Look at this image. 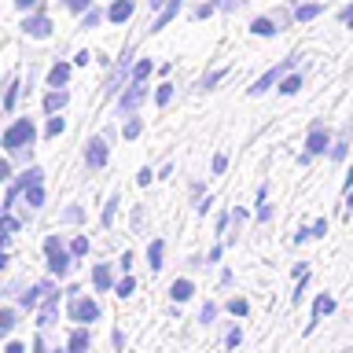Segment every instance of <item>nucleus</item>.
<instances>
[{"label": "nucleus", "mask_w": 353, "mask_h": 353, "mask_svg": "<svg viewBox=\"0 0 353 353\" xmlns=\"http://www.w3.org/2000/svg\"><path fill=\"white\" fill-rule=\"evenodd\" d=\"M63 129H66V121H63V118H52V121H48V129H44V132H48V137H59Z\"/></svg>", "instance_id": "473e14b6"}, {"label": "nucleus", "mask_w": 353, "mask_h": 353, "mask_svg": "<svg viewBox=\"0 0 353 353\" xmlns=\"http://www.w3.org/2000/svg\"><path fill=\"white\" fill-rule=\"evenodd\" d=\"M66 99H70L66 92H48V96H44V110H48V114H55V110L66 107Z\"/></svg>", "instance_id": "aec40b11"}, {"label": "nucleus", "mask_w": 353, "mask_h": 353, "mask_svg": "<svg viewBox=\"0 0 353 353\" xmlns=\"http://www.w3.org/2000/svg\"><path fill=\"white\" fill-rule=\"evenodd\" d=\"M151 70H154V63H151V59H140V63H137V70H132V81H148Z\"/></svg>", "instance_id": "5701e85b"}, {"label": "nucleus", "mask_w": 353, "mask_h": 353, "mask_svg": "<svg viewBox=\"0 0 353 353\" xmlns=\"http://www.w3.org/2000/svg\"><path fill=\"white\" fill-rule=\"evenodd\" d=\"M132 287H137V283H132V276H125V280L118 283V298H125V294H132Z\"/></svg>", "instance_id": "e433bc0d"}, {"label": "nucleus", "mask_w": 353, "mask_h": 353, "mask_svg": "<svg viewBox=\"0 0 353 353\" xmlns=\"http://www.w3.org/2000/svg\"><path fill=\"white\" fill-rule=\"evenodd\" d=\"M221 77H225V70H214V74H206L203 81H199V88H214V85L221 81Z\"/></svg>", "instance_id": "2f4dec72"}, {"label": "nucleus", "mask_w": 353, "mask_h": 353, "mask_svg": "<svg viewBox=\"0 0 353 353\" xmlns=\"http://www.w3.org/2000/svg\"><path fill=\"white\" fill-rule=\"evenodd\" d=\"M247 309H250L247 298H232V302H228V313L232 316H247Z\"/></svg>", "instance_id": "cd10ccee"}, {"label": "nucleus", "mask_w": 353, "mask_h": 353, "mask_svg": "<svg viewBox=\"0 0 353 353\" xmlns=\"http://www.w3.org/2000/svg\"><path fill=\"white\" fill-rule=\"evenodd\" d=\"M66 8H70V11H88V8H92V0H66Z\"/></svg>", "instance_id": "4c0bfd02"}, {"label": "nucleus", "mask_w": 353, "mask_h": 353, "mask_svg": "<svg viewBox=\"0 0 353 353\" xmlns=\"http://www.w3.org/2000/svg\"><path fill=\"white\" fill-rule=\"evenodd\" d=\"M4 353H22V346H19V342H8V350Z\"/></svg>", "instance_id": "8fccbe9b"}, {"label": "nucleus", "mask_w": 353, "mask_h": 353, "mask_svg": "<svg viewBox=\"0 0 353 353\" xmlns=\"http://www.w3.org/2000/svg\"><path fill=\"white\" fill-rule=\"evenodd\" d=\"M225 165H228V159H225V154H217V159H214V173H225Z\"/></svg>", "instance_id": "a18cd8bd"}, {"label": "nucleus", "mask_w": 353, "mask_h": 353, "mask_svg": "<svg viewBox=\"0 0 353 353\" xmlns=\"http://www.w3.org/2000/svg\"><path fill=\"white\" fill-rule=\"evenodd\" d=\"M55 309H59V294H48V298H44V309H41V327H48L52 324V320H55Z\"/></svg>", "instance_id": "2eb2a0df"}, {"label": "nucleus", "mask_w": 353, "mask_h": 353, "mask_svg": "<svg viewBox=\"0 0 353 353\" xmlns=\"http://www.w3.org/2000/svg\"><path fill=\"white\" fill-rule=\"evenodd\" d=\"M313 236H327V221H316V225H313Z\"/></svg>", "instance_id": "49530a36"}, {"label": "nucleus", "mask_w": 353, "mask_h": 353, "mask_svg": "<svg viewBox=\"0 0 353 353\" xmlns=\"http://www.w3.org/2000/svg\"><path fill=\"white\" fill-rule=\"evenodd\" d=\"M140 132H143V121H140V118H129V121H125V140H137Z\"/></svg>", "instance_id": "bb28decb"}, {"label": "nucleus", "mask_w": 353, "mask_h": 353, "mask_svg": "<svg viewBox=\"0 0 353 353\" xmlns=\"http://www.w3.org/2000/svg\"><path fill=\"white\" fill-rule=\"evenodd\" d=\"M217 4V11H236V8H243V0H214Z\"/></svg>", "instance_id": "c9c22d12"}, {"label": "nucleus", "mask_w": 353, "mask_h": 353, "mask_svg": "<svg viewBox=\"0 0 353 353\" xmlns=\"http://www.w3.org/2000/svg\"><path fill=\"white\" fill-rule=\"evenodd\" d=\"M92 283H96V291H107V287H110V265H96V269H92Z\"/></svg>", "instance_id": "6ab92c4d"}, {"label": "nucleus", "mask_w": 353, "mask_h": 353, "mask_svg": "<svg viewBox=\"0 0 353 353\" xmlns=\"http://www.w3.org/2000/svg\"><path fill=\"white\" fill-rule=\"evenodd\" d=\"M48 294H52V283H48V280H41V283H33L30 291L22 294V305H26V309H33V305H41Z\"/></svg>", "instance_id": "9b49d317"}, {"label": "nucleus", "mask_w": 353, "mask_h": 353, "mask_svg": "<svg viewBox=\"0 0 353 353\" xmlns=\"http://www.w3.org/2000/svg\"><path fill=\"white\" fill-rule=\"evenodd\" d=\"M291 66H294V59H283L280 66H272V70H269V74H261V77H258V81H254V85H250V96H261V92H265V88H272L276 81H283V77H287V70H291Z\"/></svg>", "instance_id": "20e7f679"}, {"label": "nucleus", "mask_w": 353, "mask_h": 353, "mask_svg": "<svg viewBox=\"0 0 353 353\" xmlns=\"http://www.w3.org/2000/svg\"><path fill=\"white\" fill-rule=\"evenodd\" d=\"M170 99H173V85H159V88H154V103H159V107H165Z\"/></svg>", "instance_id": "a878e982"}, {"label": "nucleus", "mask_w": 353, "mask_h": 353, "mask_svg": "<svg viewBox=\"0 0 353 353\" xmlns=\"http://www.w3.org/2000/svg\"><path fill=\"white\" fill-rule=\"evenodd\" d=\"M346 353H353V350H346Z\"/></svg>", "instance_id": "864d4df0"}, {"label": "nucleus", "mask_w": 353, "mask_h": 353, "mask_svg": "<svg viewBox=\"0 0 353 353\" xmlns=\"http://www.w3.org/2000/svg\"><path fill=\"white\" fill-rule=\"evenodd\" d=\"M0 232H4V243L11 239V236H15V232H19V221L15 217H11L8 214V210H4V225H0Z\"/></svg>", "instance_id": "393cba45"}, {"label": "nucleus", "mask_w": 353, "mask_h": 353, "mask_svg": "<svg viewBox=\"0 0 353 353\" xmlns=\"http://www.w3.org/2000/svg\"><path fill=\"white\" fill-rule=\"evenodd\" d=\"M346 210L353 214V188H350V195H346Z\"/></svg>", "instance_id": "3c124183"}, {"label": "nucleus", "mask_w": 353, "mask_h": 353, "mask_svg": "<svg viewBox=\"0 0 353 353\" xmlns=\"http://www.w3.org/2000/svg\"><path fill=\"white\" fill-rule=\"evenodd\" d=\"M96 316H99V305L92 302V298L70 291V320H77V324H92Z\"/></svg>", "instance_id": "7ed1b4c3"}, {"label": "nucleus", "mask_w": 353, "mask_h": 353, "mask_svg": "<svg viewBox=\"0 0 353 353\" xmlns=\"http://www.w3.org/2000/svg\"><path fill=\"white\" fill-rule=\"evenodd\" d=\"M114 206H118V195H110V203L103 206V225H110V221H114Z\"/></svg>", "instance_id": "72a5a7b5"}, {"label": "nucleus", "mask_w": 353, "mask_h": 353, "mask_svg": "<svg viewBox=\"0 0 353 353\" xmlns=\"http://www.w3.org/2000/svg\"><path fill=\"white\" fill-rule=\"evenodd\" d=\"M88 59H92L88 52H77V55H74V63H77V66H88Z\"/></svg>", "instance_id": "de8ad7c7"}, {"label": "nucleus", "mask_w": 353, "mask_h": 353, "mask_svg": "<svg viewBox=\"0 0 353 353\" xmlns=\"http://www.w3.org/2000/svg\"><path fill=\"white\" fill-rule=\"evenodd\" d=\"M339 19H342V26H353V4H350V8H342V11H339Z\"/></svg>", "instance_id": "ea45409f"}, {"label": "nucleus", "mask_w": 353, "mask_h": 353, "mask_svg": "<svg viewBox=\"0 0 353 353\" xmlns=\"http://www.w3.org/2000/svg\"><path fill=\"white\" fill-rule=\"evenodd\" d=\"M331 159H335V162L346 159V143H335V148H331Z\"/></svg>", "instance_id": "79ce46f5"}, {"label": "nucleus", "mask_w": 353, "mask_h": 353, "mask_svg": "<svg viewBox=\"0 0 353 353\" xmlns=\"http://www.w3.org/2000/svg\"><path fill=\"white\" fill-rule=\"evenodd\" d=\"M181 4H184V0H165V8L159 11V19L151 22V33H159V30L170 26V22L176 19V11H181Z\"/></svg>", "instance_id": "1a4fd4ad"}, {"label": "nucleus", "mask_w": 353, "mask_h": 353, "mask_svg": "<svg viewBox=\"0 0 353 353\" xmlns=\"http://www.w3.org/2000/svg\"><path fill=\"white\" fill-rule=\"evenodd\" d=\"M70 254H74V258H81V254H88V239H85V236H77V239L70 243Z\"/></svg>", "instance_id": "7c9ffc66"}, {"label": "nucleus", "mask_w": 353, "mask_h": 353, "mask_svg": "<svg viewBox=\"0 0 353 353\" xmlns=\"http://www.w3.org/2000/svg\"><path fill=\"white\" fill-rule=\"evenodd\" d=\"M22 195H26V206H44V188L22 181Z\"/></svg>", "instance_id": "4468645a"}, {"label": "nucleus", "mask_w": 353, "mask_h": 353, "mask_svg": "<svg viewBox=\"0 0 353 353\" xmlns=\"http://www.w3.org/2000/svg\"><path fill=\"white\" fill-rule=\"evenodd\" d=\"M15 99H19V81H11V85H8V92H4V110L15 107Z\"/></svg>", "instance_id": "c756f323"}, {"label": "nucleus", "mask_w": 353, "mask_h": 353, "mask_svg": "<svg viewBox=\"0 0 353 353\" xmlns=\"http://www.w3.org/2000/svg\"><path fill=\"white\" fill-rule=\"evenodd\" d=\"M239 342H243V331H239V327H232V331H228V350H236Z\"/></svg>", "instance_id": "58836bf2"}, {"label": "nucleus", "mask_w": 353, "mask_h": 353, "mask_svg": "<svg viewBox=\"0 0 353 353\" xmlns=\"http://www.w3.org/2000/svg\"><path fill=\"white\" fill-rule=\"evenodd\" d=\"M44 254H48V269H52L55 276H66V272H70V250L59 243V236H48V239H44Z\"/></svg>", "instance_id": "f03ea898"}, {"label": "nucleus", "mask_w": 353, "mask_h": 353, "mask_svg": "<svg viewBox=\"0 0 353 353\" xmlns=\"http://www.w3.org/2000/svg\"><path fill=\"white\" fill-rule=\"evenodd\" d=\"M143 96H148V88H143V81H132V85L125 88V96L118 99V110H125V114H129V110H137V103H140Z\"/></svg>", "instance_id": "6e6552de"}, {"label": "nucleus", "mask_w": 353, "mask_h": 353, "mask_svg": "<svg viewBox=\"0 0 353 353\" xmlns=\"http://www.w3.org/2000/svg\"><path fill=\"white\" fill-rule=\"evenodd\" d=\"M11 327H15V309H4V313H0V331L11 335Z\"/></svg>", "instance_id": "c85d7f7f"}, {"label": "nucleus", "mask_w": 353, "mask_h": 353, "mask_svg": "<svg viewBox=\"0 0 353 353\" xmlns=\"http://www.w3.org/2000/svg\"><path fill=\"white\" fill-rule=\"evenodd\" d=\"M250 33H254V37H272V33H276V22H272V19H254V22H250Z\"/></svg>", "instance_id": "a211bd4d"}, {"label": "nucleus", "mask_w": 353, "mask_h": 353, "mask_svg": "<svg viewBox=\"0 0 353 353\" xmlns=\"http://www.w3.org/2000/svg\"><path fill=\"white\" fill-rule=\"evenodd\" d=\"M88 350V331H74L70 335V346H66V353H85Z\"/></svg>", "instance_id": "412c9836"}, {"label": "nucleus", "mask_w": 353, "mask_h": 353, "mask_svg": "<svg viewBox=\"0 0 353 353\" xmlns=\"http://www.w3.org/2000/svg\"><path fill=\"white\" fill-rule=\"evenodd\" d=\"M33 137H37V129H33V121L30 118H19V121H11V125L4 129V148L8 151H22V148H30Z\"/></svg>", "instance_id": "f257e3e1"}, {"label": "nucleus", "mask_w": 353, "mask_h": 353, "mask_svg": "<svg viewBox=\"0 0 353 353\" xmlns=\"http://www.w3.org/2000/svg\"><path fill=\"white\" fill-rule=\"evenodd\" d=\"M22 30H26L30 37L44 41V37L52 33V19H48V15H26V22H22Z\"/></svg>", "instance_id": "0eeeda50"}, {"label": "nucleus", "mask_w": 353, "mask_h": 353, "mask_svg": "<svg viewBox=\"0 0 353 353\" xmlns=\"http://www.w3.org/2000/svg\"><path fill=\"white\" fill-rule=\"evenodd\" d=\"M316 15H320V4H302V8L294 11L298 22H309V19H316Z\"/></svg>", "instance_id": "b1692460"}, {"label": "nucleus", "mask_w": 353, "mask_h": 353, "mask_svg": "<svg viewBox=\"0 0 353 353\" xmlns=\"http://www.w3.org/2000/svg\"><path fill=\"white\" fill-rule=\"evenodd\" d=\"M305 239H313V228H298L294 232V243H305Z\"/></svg>", "instance_id": "37998d69"}, {"label": "nucleus", "mask_w": 353, "mask_h": 353, "mask_svg": "<svg viewBox=\"0 0 353 353\" xmlns=\"http://www.w3.org/2000/svg\"><path fill=\"white\" fill-rule=\"evenodd\" d=\"M33 353H44V339H33Z\"/></svg>", "instance_id": "09e8293b"}, {"label": "nucleus", "mask_w": 353, "mask_h": 353, "mask_svg": "<svg viewBox=\"0 0 353 353\" xmlns=\"http://www.w3.org/2000/svg\"><path fill=\"white\" fill-rule=\"evenodd\" d=\"M148 4H151V8H159V11H162V8H165V0H148Z\"/></svg>", "instance_id": "603ef678"}, {"label": "nucleus", "mask_w": 353, "mask_h": 353, "mask_svg": "<svg viewBox=\"0 0 353 353\" xmlns=\"http://www.w3.org/2000/svg\"><path fill=\"white\" fill-rule=\"evenodd\" d=\"M214 316H217V309H214V305H203V313H199V320H203V324H210Z\"/></svg>", "instance_id": "a19ab883"}, {"label": "nucleus", "mask_w": 353, "mask_h": 353, "mask_svg": "<svg viewBox=\"0 0 353 353\" xmlns=\"http://www.w3.org/2000/svg\"><path fill=\"white\" fill-rule=\"evenodd\" d=\"M324 148H327V132L320 129V125H313V129H309V140H305V154H302V162H309L313 154H324Z\"/></svg>", "instance_id": "39448f33"}, {"label": "nucleus", "mask_w": 353, "mask_h": 353, "mask_svg": "<svg viewBox=\"0 0 353 353\" xmlns=\"http://www.w3.org/2000/svg\"><path fill=\"white\" fill-rule=\"evenodd\" d=\"M298 88H302V77H298V74H287L283 81H280V92H283V96H294Z\"/></svg>", "instance_id": "4be33fe9"}, {"label": "nucleus", "mask_w": 353, "mask_h": 353, "mask_svg": "<svg viewBox=\"0 0 353 353\" xmlns=\"http://www.w3.org/2000/svg\"><path fill=\"white\" fill-rule=\"evenodd\" d=\"M170 294H173V302H188V298L195 294V287H192V280H173Z\"/></svg>", "instance_id": "dca6fc26"}, {"label": "nucleus", "mask_w": 353, "mask_h": 353, "mask_svg": "<svg viewBox=\"0 0 353 353\" xmlns=\"http://www.w3.org/2000/svg\"><path fill=\"white\" fill-rule=\"evenodd\" d=\"M132 11H137V0H114V4L107 8V19L110 22H129Z\"/></svg>", "instance_id": "9d476101"}, {"label": "nucleus", "mask_w": 353, "mask_h": 353, "mask_svg": "<svg viewBox=\"0 0 353 353\" xmlns=\"http://www.w3.org/2000/svg\"><path fill=\"white\" fill-rule=\"evenodd\" d=\"M99 19H103V15H99V11H92V8H88V15H85V22H81V30H92V26H96Z\"/></svg>", "instance_id": "f704fd0d"}, {"label": "nucleus", "mask_w": 353, "mask_h": 353, "mask_svg": "<svg viewBox=\"0 0 353 353\" xmlns=\"http://www.w3.org/2000/svg\"><path fill=\"white\" fill-rule=\"evenodd\" d=\"M19 11H30V8H41V0H15Z\"/></svg>", "instance_id": "c03bdc74"}, {"label": "nucleus", "mask_w": 353, "mask_h": 353, "mask_svg": "<svg viewBox=\"0 0 353 353\" xmlns=\"http://www.w3.org/2000/svg\"><path fill=\"white\" fill-rule=\"evenodd\" d=\"M162 254H165V247H162V239H151V247H148V265L154 272L162 269Z\"/></svg>", "instance_id": "f3484780"}, {"label": "nucleus", "mask_w": 353, "mask_h": 353, "mask_svg": "<svg viewBox=\"0 0 353 353\" xmlns=\"http://www.w3.org/2000/svg\"><path fill=\"white\" fill-rule=\"evenodd\" d=\"M327 313H335V298H331V294H320V298H316V305H313V324H309L305 331H313V327H316V320H324Z\"/></svg>", "instance_id": "f8f14e48"}, {"label": "nucleus", "mask_w": 353, "mask_h": 353, "mask_svg": "<svg viewBox=\"0 0 353 353\" xmlns=\"http://www.w3.org/2000/svg\"><path fill=\"white\" fill-rule=\"evenodd\" d=\"M66 81H70V66H66V63H55L52 70H48V85H52V88H63Z\"/></svg>", "instance_id": "ddd939ff"}, {"label": "nucleus", "mask_w": 353, "mask_h": 353, "mask_svg": "<svg viewBox=\"0 0 353 353\" xmlns=\"http://www.w3.org/2000/svg\"><path fill=\"white\" fill-rule=\"evenodd\" d=\"M85 162L92 165V170H103L107 165V140H88V148H85Z\"/></svg>", "instance_id": "423d86ee"}]
</instances>
